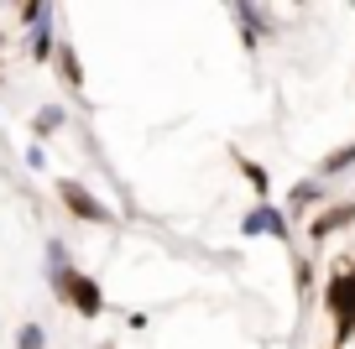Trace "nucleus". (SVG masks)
<instances>
[{
	"label": "nucleus",
	"instance_id": "nucleus-4",
	"mask_svg": "<svg viewBox=\"0 0 355 349\" xmlns=\"http://www.w3.org/2000/svg\"><path fill=\"white\" fill-rule=\"evenodd\" d=\"M241 229H245V235H277V240H288V219H282L272 204H256Z\"/></svg>",
	"mask_w": 355,
	"mask_h": 349
},
{
	"label": "nucleus",
	"instance_id": "nucleus-8",
	"mask_svg": "<svg viewBox=\"0 0 355 349\" xmlns=\"http://www.w3.org/2000/svg\"><path fill=\"white\" fill-rule=\"evenodd\" d=\"M345 167H355V141H350V146H340V152H334V156H329V162H324V167H319V177H340V172H345Z\"/></svg>",
	"mask_w": 355,
	"mask_h": 349
},
{
	"label": "nucleus",
	"instance_id": "nucleus-7",
	"mask_svg": "<svg viewBox=\"0 0 355 349\" xmlns=\"http://www.w3.org/2000/svg\"><path fill=\"white\" fill-rule=\"evenodd\" d=\"M230 6H235V16H241V32H266V26H272L256 11V0H230Z\"/></svg>",
	"mask_w": 355,
	"mask_h": 349
},
{
	"label": "nucleus",
	"instance_id": "nucleus-3",
	"mask_svg": "<svg viewBox=\"0 0 355 349\" xmlns=\"http://www.w3.org/2000/svg\"><path fill=\"white\" fill-rule=\"evenodd\" d=\"M324 297H329L334 318H340V334H345V328H355V276H329Z\"/></svg>",
	"mask_w": 355,
	"mask_h": 349
},
{
	"label": "nucleus",
	"instance_id": "nucleus-11",
	"mask_svg": "<svg viewBox=\"0 0 355 349\" xmlns=\"http://www.w3.org/2000/svg\"><path fill=\"white\" fill-rule=\"evenodd\" d=\"M245 177H251V188L266 198V172H261V167H256V162H245Z\"/></svg>",
	"mask_w": 355,
	"mask_h": 349
},
{
	"label": "nucleus",
	"instance_id": "nucleus-9",
	"mask_svg": "<svg viewBox=\"0 0 355 349\" xmlns=\"http://www.w3.org/2000/svg\"><path fill=\"white\" fill-rule=\"evenodd\" d=\"M53 125H63V109H58V105H47L42 115H37V125H32V131H37V136H47Z\"/></svg>",
	"mask_w": 355,
	"mask_h": 349
},
{
	"label": "nucleus",
	"instance_id": "nucleus-2",
	"mask_svg": "<svg viewBox=\"0 0 355 349\" xmlns=\"http://www.w3.org/2000/svg\"><path fill=\"white\" fill-rule=\"evenodd\" d=\"M58 198H63V204L68 208H73V214L78 219H89V224H110V208H105L100 204V198H94V193H89V188H78V183H68V177H63V183H58Z\"/></svg>",
	"mask_w": 355,
	"mask_h": 349
},
{
	"label": "nucleus",
	"instance_id": "nucleus-13",
	"mask_svg": "<svg viewBox=\"0 0 355 349\" xmlns=\"http://www.w3.org/2000/svg\"><path fill=\"white\" fill-rule=\"evenodd\" d=\"M309 198H319V183H303L298 193H293V204H309Z\"/></svg>",
	"mask_w": 355,
	"mask_h": 349
},
{
	"label": "nucleus",
	"instance_id": "nucleus-1",
	"mask_svg": "<svg viewBox=\"0 0 355 349\" xmlns=\"http://www.w3.org/2000/svg\"><path fill=\"white\" fill-rule=\"evenodd\" d=\"M53 287L63 292V303H68V307H78L84 318H100V313H105V297H100V287H94V276L68 271V261H63V266H53Z\"/></svg>",
	"mask_w": 355,
	"mask_h": 349
},
{
	"label": "nucleus",
	"instance_id": "nucleus-5",
	"mask_svg": "<svg viewBox=\"0 0 355 349\" xmlns=\"http://www.w3.org/2000/svg\"><path fill=\"white\" fill-rule=\"evenodd\" d=\"M26 53H32L37 63H47V57L58 53V42H53V11H42V16L32 21V47H26Z\"/></svg>",
	"mask_w": 355,
	"mask_h": 349
},
{
	"label": "nucleus",
	"instance_id": "nucleus-6",
	"mask_svg": "<svg viewBox=\"0 0 355 349\" xmlns=\"http://www.w3.org/2000/svg\"><path fill=\"white\" fill-rule=\"evenodd\" d=\"M355 219V204H340V208H329L324 219H313V240H324V235H334V229H345Z\"/></svg>",
	"mask_w": 355,
	"mask_h": 349
},
{
	"label": "nucleus",
	"instance_id": "nucleus-12",
	"mask_svg": "<svg viewBox=\"0 0 355 349\" xmlns=\"http://www.w3.org/2000/svg\"><path fill=\"white\" fill-rule=\"evenodd\" d=\"M47 11V0H26V6H21V16H26V26H32L37 21V16H42Z\"/></svg>",
	"mask_w": 355,
	"mask_h": 349
},
{
	"label": "nucleus",
	"instance_id": "nucleus-10",
	"mask_svg": "<svg viewBox=\"0 0 355 349\" xmlns=\"http://www.w3.org/2000/svg\"><path fill=\"white\" fill-rule=\"evenodd\" d=\"M16 344H21V349H42V328H37V323H21Z\"/></svg>",
	"mask_w": 355,
	"mask_h": 349
}]
</instances>
